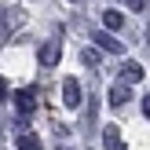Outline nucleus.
Segmentation results:
<instances>
[{"label": "nucleus", "mask_w": 150, "mask_h": 150, "mask_svg": "<svg viewBox=\"0 0 150 150\" xmlns=\"http://www.w3.org/2000/svg\"><path fill=\"white\" fill-rule=\"evenodd\" d=\"M84 62H88V66H95V62H99V51H92V48H88V51H84Z\"/></svg>", "instance_id": "obj_10"}, {"label": "nucleus", "mask_w": 150, "mask_h": 150, "mask_svg": "<svg viewBox=\"0 0 150 150\" xmlns=\"http://www.w3.org/2000/svg\"><path fill=\"white\" fill-rule=\"evenodd\" d=\"M92 44L103 51H121V40H114L110 37V29H99V33H92Z\"/></svg>", "instance_id": "obj_4"}, {"label": "nucleus", "mask_w": 150, "mask_h": 150, "mask_svg": "<svg viewBox=\"0 0 150 150\" xmlns=\"http://www.w3.org/2000/svg\"><path fill=\"white\" fill-rule=\"evenodd\" d=\"M59 51H62L59 40H44V44H40V55H37L40 66H55V62H59Z\"/></svg>", "instance_id": "obj_3"}, {"label": "nucleus", "mask_w": 150, "mask_h": 150, "mask_svg": "<svg viewBox=\"0 0 150 150\" xmlns=\"http://www.w3.org/2000/svg\"><path fill=\"white\" fill-rule=\"evenodd\" d=\"M143 114L150 117V95H146V99H143Z\"/></svg>", "instance_id": "obj_12"}, {"label": "nucleus", "mask_w": 150, "mask_h": 150, "mask_svg": "<svg viewBox=\"0 0 150 150\" xmlns=\"http://www.w3.org/2000/svg\"><path fill=\"white\" fill-rule=\"evenodd\" d=\"M121 77H125V84H136V81H143V66H139L136 59H128V62L121 66Z\"/></svg>", "instance_id": "obj_7"}, {"label": "nucleus", "mask_w": 150, "mask_h": 150, "mask_svg": "<svg viewBox=\"0 0 150 150\" xmlns=\"http://www.w3.org/2000/svg\"><path fill=\"white\" fill-rule=\"evenodd\" d=\"M15 106H18L22 117L33 114V110H37V92H33V88H18V92H15Z\"/></svg>", "instance_id": "obj_2"}, {"label": "nucleus", "mask_w": 150, "mask_h": 150, "mask_svg": "<svg viewBox=\"0 0 150 150\" xmlns=\"http://www.w3.org/2000/svg\"><path fill=\"white\" fill-rule=\"evenodd\" d=\"M103 26H106V29H121L125 26V15L110 7V11H103Z\"/></svg>", "instance_id": "obj_8"}, {"label": "nucleus", "mask_w": 150, "mask_h": 150, "mask_svg": "<svg viewBox=\"0 0 150 150\" xmlns=\"http://www.w3.org/2000/svg\"><path fill=\"white\" fill-rule=\"evenodd\" d=\"M81 103H84V92H81L77 77H62V106L66 110H81Z\"/></svg>", "instance_id": "obj_1"}, {"label": "nucleus", "mask_w": 150, "mask_h": 150, "mask_svg": "<svg viewBox=\"0 0 150 150\" xmlns=\"http://www.w3.org/2000/svg\"><path fill=\"white\" fill-rule=\"evenodd\" d=\"M15 146H18V150H40V139H37L33 132H22V136L15 139Z\"/></svg>", "instance_id": "obj_9"}, {"label": "nucleus", "mask_w": 150, "mask_h": 150, "mask_svg": "<svg viewBox=\"0 0 150 150\" xmlns=\"http://www.w3.org/2000/svg\"><path fill=\"white\" fill-rule=\"evenodd\" d=\"M103 143H106V150H125L121 128H117V125H106V128H103Z\"/></svg>", "instance_id": "obj_5"}, {"label": "nucleus", "mask_w": 150, "mask_h": 150, "mask_svg": "<svg viewBox=\"0 0 150 150\" xmlns=\"http://www.w3.org/2000/svg\"><path fill=\"white\" fill-rule=\"evenodd\" d=\"M0 99H4V84H0Z\"/></svg>", "instance_id": "obj_13"}, {"label": "nucleus", "mask_w": 150, "mask_h": 150, "mask_svg": "<svg viewBox=\"0 0 150 150\" xmlns=\"http://www.w3.org/2000/svg\"><path fill=\"white\" fill-rule=\"evenodd\" d=\"M128 99H132V84H121V81H117V84L110 88V106H125Z\"/></svg>", "instance_id": "obj_6"}, {"label": "nucleus", "mask_w": 150, "mask_h": 150, "mask_svg": "<svg viewBox=\"0 0 150 150\" xmlns=\"http://www.w3.org/2000/svg\"><path fill=\"white\" fill-rule=\"evenodd\" d=\"M128 7H132V11H143V7H146V0H128Z\"/></svg>", "instance_id": "obj_11"}]
</instances>
